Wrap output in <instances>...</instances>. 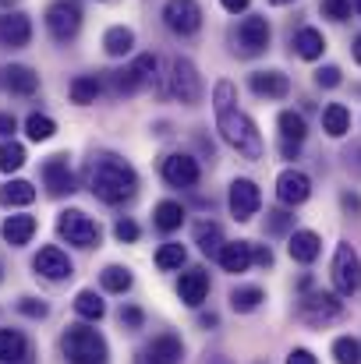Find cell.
<instances>
[{"instance_id":"obj_1","label":"cell","mask_w":361,"mask_h":364,"mask_svg":"<svg viewBox=\"0 0 361 364\" xmlns=\"http://www.w3.org/2000/svg\"><path fill=\"white\" fill-rule=\"evenodd\" d=\"M213 110H216V131L224 134V141L231 149H238L244 159H262V152H266L262 134H258L255 121L238 110V89H234V82H227V78L216 82V89H213Z\"/></svg>"},{"instance_id":"obj_2","label":"cell","mask_w":361,"mask_h":364,"mask_svg":"<svg viewBox=\"0 0 361 364\" xmlns=\"http://www.w3.org/2000/svg\"><path fill=\"white\" fill-rule=\"evenodd\" d=\"M89 188L103 205H120L127 198H135L138 191V173L131 170V163H124L120 156H103L93 173H89Z\"/></svg>"},{"instance_id":"obj_3","label":"cell","mask_w":361,"mask_h":364,"mask_svg":"<svg viewBox=\"0 0 361 364\" xmlns=\"http://www.w3.org/2000/svg\"><path fill=\"white\" fill-rule=\"evenodd\" d=\"M61 347H64V358L71 364H103L107 361V340H103L96 329H89V326H68Z\"/></svg>"},{"instance_id":"obj_4","label":"cell","mask_w":361,"mask_h":364,"mask_svg":"<svg viewBox=\"0 0 361 364\" xmlns=\"http://www.w3.org/2000/svg\"><path fill=\"white\" fill-rule=\"evenodd\" d=\"M57 234L68 244H75V247H96L100 237H103L100 223L93 216H85L82 209H64L57 216Z\"/></svg>"},{"instance_id":"obj_5","label":"cell","mask_w":361,"mask_h":364,"mask_svg":"<svg viewBox=\"0 0 361 364\" xmlns=\"http://www.w3.org/2000/svg\"><path fill=\"white\" fill-rule=\"evenodd\" d=\"M82 28V7L78 0H53L46 7V32L53 43H71Z\"/></svg>"},{"instance_id":"obj_6","label":"cell","mask_w":361,"mask_h":364,"mask_svg":"<svg viewBox=\"0 0 361 364\" xmlns=\"http://www.w3.org/2000/svg\"><path fill=\"white\" fill-rule=\"evenodd\" d=\"M110 75H114V92L117 96H135L156 78V53H138L127 68L110 71Z\"/></svg>"},{"instance_id":"obj_7","label":"cell","mask_w":361,"mask_h":364,"mask_svg":"<svg viewBox=\"0 0 361 364\" xmlns=\"http://www.w3.org/2000/svg\"><path fill=\"white\" fill-rule=\"evenodd\" d=\"M333 287L340 297H355L361 290V258L351 244H337L333 255Z\"/></svg>"},{"instance_id":"obj_8","label":"cell","mask_w":361,"mask_h":364,"mask_svg":"<svg viewBox=\"0 0 361 364\" xmlns=\"http://www.w3.org/2000/svg\"><path fill=\"white\" fill-rule=\"evenodd\" d=\"M170 92L184 103V107H195L202 100V75L199 68L188 60V57H177L170 64Z\"/></svg>"},{"instance_id":"obj_9","label":"cell","mask_w":361,"mask_h":364,"mask_svg":"<svg viewBox=\"0 0 361 364\" xmlns=\"http://www.w3.org/2000/svg\"><path fill=\"white\" fill-rule=\"evenodd\" d=\"M163 21L174 36H195L202 28V4L199 0H167Z\"/></svg>"},{"instance_id":"obj_10","label":"cell","mask_w":361,"mask_h":364,"mask_svg":"<svg viewBox=\"0 0 361 364\" xmlns=\"http://www.w3.org/2000/svg\"><path fill=\"white\" fill-rule=\"evenodd\" d=\"M269 39H273L269 21H266L262 14H248L238 25V36H234L238 46H234V50H238L241 57H258V53L269 50Z\"/></svg>"},{"instance_id":"obj_11","label":"cell","mask_w":361,"mask_h":364,"mask_svg":"<svg viewBox=\"0 0 361 364\" xmlns=\"http://www.w3.org/2000/svg\"><path fill=\"white\" fill-rule=\"evenodd\" d=\"M159 173H163V181L170 188H195L199 177H202V166L188 152H167L163 163H159Z\"/></svg>"},{"instance_id":"obj_12","label":"cell","mask_w":361,"mask_h":364,"mask_svg":"<svg viewBox=\"0 0 361 364\" xmlns=\"http://www.w3.org/2000/svg\"><path fill=\"white\" fill-rule=\"evenodd\" d=\"M340 315H344V304H340L337 294L315 290V294H308V297L301 301V318H305L308 326H330V322H337Z\"/></svg>"},{"instance_id":"obj_13","label":"cell","mask_w":361,"mask_h":364,"mask_svg":"<svg viewBox=\"0 0 361 364\" xmlns=\"http://www.w3.org/2000/svg\"><path fill=\"white\" fill-rule=\"evenodd\" d=\"M231 213H234V220L238 223H248V220H255L258 216V209H262V191H258V184L255 181H248V177H238L234 184H231Z\"/></svg>"},{"instance_id":"obj_14","label":"cell","mask_w":361,"mask_h":364,"mask_svg":"<svg viewBox=\"0 0 361 364\" xmlns=\"http://www.w3.org/2000/svg\"><path fill=\"white\" fill-rule=\"evenodd\" d=\"M32 43V18L25 11H7L0 18V46L4 50H21Z\"/></svg>"},{"instance_id":"obj_15","label":"cell","mask_w":361,"mask_h":364,"mask_svg":"<svg viewBox=\"0 0 361 364\" xmlns=\"http://www.w3.org/2000/svg\"><path fill=\"white\" fill-rule=\"evenodd\" d=\"M43 184H46V191H50L53 198H64V195L75 191V173H71L68 156H50V159L43 163Z\"/></svg>"},{"instance_id":"obj_16","label":"cell","mask_w":361,"mask_h":364,"mask_svg":"<svg viewBox=\"0 0 361 364\" xmlns=\"http://www.w3.org/2000/svg\"><path fill=\"white\" fill-rule=\"evenodd\" d=\"M308 195H312L308 173H301V170L291 166V170H283V173L276 177V198H280L283 205H305Z\"/></svg>"},{"instance_id":"obj_17","label":"cell","mask_w":361,"mask_h":364,"mask_svg":"<svg viewBox=\"0 0 361 364\" xmlns=\"http://www.w3.org/2000/svg\"><path fill=\"white\" fill-rule=\"evenodd\" d=\"M32 269H36L43 279L61 283V279H68V276H71V258H68L57 244H46V247L32 258Z\"/></svg>"},{"instance_id":"obj_18","label":"cell","mask_w":361,"mask_h":364,"mask_svg":"<svg viewBox=\"0 0 361 364\" xmlns=\"http://www.w3.org/2000/svg\"><path fill=\"white\" fill-rule=\"evenodd\" d=\"M0 85L11 92V96H36L39 92V75L25 64H11L0 71Z\"/></svg>"},{"instance_id":"obj_19","label":"cell","mask_w":361,"mask_h":364,"mask_svg":"<svg viewBox=\"0 0 361 364\" xmlns=\"http://www.w3.org/2000/svg\"><path fill=\"white\" fill-rule=\"evenodd\" d=\"M251 92L262 100H283L291 92V78L283 71H255L251 75Z\"/></svg>"},{"instance_id":"obj_20","label":"cell","mask_w":361,"mask_h":364,"mask_svg":"<svg viewBox=\"0 0 361 364\" xmlns=\"http://www.w3.org/2000/svg\"><path fill=\"white\" fill-rule=\"evenodd\" d=\"M177 294H181V301H184L188 308H199V304L206 301V294H209V276H206L202 269H188V272H181V279H177Z\"/></svg>"},{"instance_id":"obj_21","label":"cell","mask_w":361,"mask_h":364,"mask_svg":"<svg viewBox=\"0 0 361 364\" xmlns=\"http://www.w3.org/2000/svg\"><path fill=\"white\" fill-rule=\"evenodd\" d=\"M287 251H291L294 262L312 265V262L319 258V251H323V241H319V234H312V230H294L291 241H287Z\"/></svg>"},{"instance_id":"obj_22","label":"cell","mask_w":361,"mask_h":364,"mask_svg":"<svg viewBox=\"0 0 361 364\" xmlns=\"http://www.w3.org/2000/svg\"><path fill=\"white\" fill-rule=\"evenodd\" d=\"M220 265H224V272H248L251 269V241H227L220 247Z\"/></svg>"},{"instance_id":"obj_23","label":"cell","mask_w":361,"mask_h":364,"mask_svg":"<svg viewBox=\"0 0 361 364\" xmlns=\"http://www.w3.org/2000/svg\"><path fill=\"white\" fill-rule=\"evenodd\" d=\"M294 53H298L301 60H319V57L326 53V36H323L319 28H312V25L298 28V36H294Z\"/></svg>"},{"instance_id":"obj_24","label":"cell","mask_w":361,"mask_h":364,"mask_svg":"<svg viewBox=\"0 0 361 364\" xmlns=\"http://www.w3.org/2000/svg\"><path fill=\"white\" fill-rule=\"evenodd\" d=\"M32 234H36V216H7V220L0 223V237L11 244V247L28 244Z\"/></svg>"},{"instance_id":"obj_25","label":"cell","mask_w":361,"mask_h":364,"mask_svg":"<svg viewBox=\"0 0 361 364\" xmlns=\"http://www.w3.org/2000/svg\"><path fill=\"white\" fill-rule=\"evenodd\" d=\"M28 361V340L18 329H0V364Z\"/></svg>"},{"instance_id":"obj_26","label":"cell","mask_w":361,"mask_h":364,"mask_svg":"<svg viewBox=\"0 0 361 364\" xmlns=\"http://www.w3.org/2000/svg\"><path fill=\"white\" fill-rule=\"evenodd\" d=\"M145 354H149L152 361H159V364H177L181 358H184V347H181L177 336L163 333V336H156V340L145 347Z\"/></svg>"},{"instance_id":"obj_27","label":"cell","mask_w":361,"mask_h":364,"mask_svg":"<svg viewBox=\"0 0 361 364\" xmlns=\"http://www.w3.org/2000/svg\"><path fill=\"white\" fill-rule=\"evenodd\" d=\"M152 223L163 230V234H174V230H181V223H184V205L181 202H159L156 209H152Z\"/></svg>"},{"instance_id":"obj_28","label":"cell","mask_w":361,"mask_h":364,"mask_svg":"<svg viewBox=\"0 0 361 364\" xmlns=\"http://www.w3.org/2000/svg\"><path fill=\"white\" fill-rule=\"evenodd\" d=\"M323 131H326L330 138H344V134L351 131V110H347L344 103H330V107L323 110Z\"/></svg>"},{"instance_id":"obj_29","label":"cell","mask_w":361,"mask_h":364,"mask_svg":"<svg viewBox=\"0 0 361 364\" xmlns=\"http://www.w3.org/2000/svg\"><path fill=\"white\" fill-rule=\"evenodd\" d=\"M68 92H71V103L89 107V103H96V100H100L103 85H100V78H96V75H78V78L68 85Z\"/></svg>"},{"instance_id":"obj_30","label":"cell","mask_w":361,"mask_h":364,"mask_svg":"<svg viewBox=\"0 0 361 364\" xmlns=\"http://www.w3.org/2000/svg\"><path fill=\"white\" fill-rule=\"evenodd\" d=\"M36 202V188L28 181H7L0 184V205L14 209V205H32Z\"/></svg>"},{"instance_id":"obj_31","label":"cell","mask_w":361,"mask_h":364,"mask_svg":"<svg viewBox=\"0 0 361 364\" xmlns=\"http://www.w3.org/2000/svg\"><path fill=\"white\" fill-rule=\"evenodd\" d=\"M131 46H135V32H131L127 25H110V28H107V36H103V50H107L110 57H127Z\"/></svg>"},{"instance_id":"obj_32","label":"cell","mask_w":361,"mask_h":364,"mask_svg":"<svg viewBox=\"0 0 361 364\" xmlns=\"http://www.w3.org/2000/svg\"><path fill=\"white\" fill-rule=\"evenodd\" d=\"M75 311H78L85 322H100V318L107 315V304H103V297H100L96 290H78V294H75Z\"/></svg>"},{"instance_id":"obj_33","label":"cell","mask_w":361,"mask_h":364,"mask_svg":"<svg viewBox=\"0 0 361 364\" xmlns=\"http://www.w3.org/2000/svg\"><path fill=\"white\" fill-rule=\"evenodd\" d=\"M276 127H280V138L283 141H305L308 138V124L301 114H294V110H283L280 117H276Z\"/></svg>"},{"instance_id":"obj_34","label":"cell","mask_w":361,"mask_h":364,"mask_svg":"<svg viewBox=\"0 0 361 364\" xmlns=\"http://www.w3.org/2000/svg\"><path fill=\"white\" fill-rule=\"evenodd\" d=\"M25 145L21 141H14V138H4L0 141V173H14V170H21L25 166Z\"/></svg>"},{"instance_id":"obj_35","label":"cell","mask_w":361,"mask_h":364,"mask_svg":"<svg viewBox=\"0 0 361 364\" xmlns=\"http://www.w3.org/2000/svg\"><path fill=\"white\" fill-rule=\"evenodd\" d=\"M195 244H199V251L202 255H220V247H224V230L216 227V223H199L195 227Z\"/></svg>"},{"instance_id":"obj_36","label":"cell","mask_w":361,"mask_h":364,"mask_svg":"<svg viewBox=\"0 0 361 364\" xmlns=\"http://www.w3.org/2000/svg\"><path fill=\"white\" fill-rule=\"evenodd\" d=\"M25 131H28L32 141H50V138L57 134V121L46 117V114H28V117H25Z\"/></svg>"},{"instance_id":"obj_37","label":"cell","mask_w":361,"mask_h":364,"mask_svg":"<svg viewBox=\"0 0 361 364\" xmlns=\"http://www.w3.org/2000/svg\"><path fill=\"white\" fill-rule=\"evenodd\" d=\"M262 301H266V294H262L258 287H238V290L231 294V308H234V311H241V315L255 311Z\"/></svg>"},{"instance_id":"obj_38","label":"cell","mask_w":361,"mask_h":364,"mask_svg":"<svg viewBox=\"0 0 361 364\" xmlns=\"http://www.w3.org/2000/svg\"><path fill=\"white\" fill-rule=\"evenodd\" d=\"M100 279H103V290H110V294L131 290V272H127L124 265H107V269L100 272Z\"/></svg>"},{"instance_id":"obj_39","label":"cell","mask_w":361,"mask_h":364,"mask_svg":"<svg viewBox=\"0 0 361 364\" xmlns=\"http://www.w3.org/2000/svg\"><path fill=\"white\" fill-rule=\"evenodd\" d=\"M184 258H188V251H184V244H163L159 251H156V265L163 269V272H170V269H181L184 265Z\"/></svg>"},{"instance_id":"obj_40","label":"cell","mask_w":361,"mask_h":364,"mask_svg":"<svg viewBox=\"0 0 361 364\" xmlns=\"http://www.w3.org/2000/svg\"><path fill=\"white\" fill-rule=\"evenodd\" d=\"M333 358H337V364H361V343L355 336H340L333 343Z\"/></svg>"},{"instance_id":"obj_41","label":"cell","mask_w":361,"mask_h":364,"mask_svg":"<svg viewBox=\"0 0 361 364\" xmlns=\"http://www.w3.org/2000/svg\"><path fill=\"white\" fill-rule=\"evenodd\" d=\"M291 227H294V216H291V213H283V209L266 213V230H269V234H287Z\"/></svg>"},{"instance_id":"obj_42","label":"cell","mask_w":361,"mask_h":364,"mask_svg":"<svg viewBox=\"0 0 361 364\" xmlns=\"http://www.w3.org/2000/svg\"><path fill=\"white\" fill-rule=\"evenodd\" d=\"M351 7H355L351 0H323V4H319V11H323L326 18H333V21H347V18H351Z\"/></svg>"},{"instance_id":"obj_43","label":"cell","mask_w":361,"mask_h":364,"mask_svg":"<svg viewBox=\"0 0 361 364\" xmlns=\"http://www.w3.org/2000/svg\"><path fill=\"white\" fill-rule=\"evenodd\" d=\"M18 311H21L25 318H46V315H50V308H46L43 301H36V297H21V301H18Z\"/></svg>"},{"instance_id":"obj_44","label":"cell","mask_w":361,"mask_h":364,"mask_svg":"<svg viewBox=\"0 0 361 364\" xmlns=\"http://www.w3.org/2000/svg\"><path fill=\"white\" fill-rule=\"evenodd\" d=\"M114 234H117L120 244H135L138 237H142V230H138V223H135V220H117Z\"/></svg>"},{"instance_id":"obj_45","label":"cell","mask_w":361,"mask_h":364,"mask_svg":"<svg viewBox=\"0 0 361 364\" xmlns=\"http://www.w3.org/2000/svg\"><path fill=\"white\" fill-rule=\"evenodd\" d=\"M315 85H323V89H337V85H340V68H333V64L319 68V71H315Z\"/></svg>"},{"instance_id":"obj_46","label":"cell","mask_w":361,"mask_h":364,"mask_svg":"<svg viewBox=\"0 0 361 364\" xmlns=\"http://www.w3.org/2000/svg\"><path fill=\"white\" fill-rule=\"evenodd\" d=\"M251 262L262 265V269H269V265H273V251H269L266 244H251Z\"/></svg>"},{"instance_id":"obj_47","label":"cell","mask_w":361,"mask_h":364,"mask_svg":"<svg viewBox=\"0 0 361 364\" xmlns=\"http://www.w3.org/2000/svg\"><path fill=\"white\" fill-rule=\"evenodd\" d=\"M287 364H319V358H315L312 350H305V347H294V350L287 354Z\"/></svg>"},{"instance_id":"obj_48","label":"cell","mask_w":361,"mask_h":364,"mask_svg":"<svg viewBox=\"0 0 361 364\" xmlns=\"http://www.w3.org/2000/svg\"><path fill=\"white\" fill-rule=\"evenodd\" d=\"M120 322H124L127 329H138V326H142V311H138V308H120Z\"/></svg>"},{"instance_id":"obj_49","label":"cell","mask_w":361,"mask_h":364,"mask_svg":"<svg viewBox=\"0 0 361 364\" xmlns=\"http://www.w3.org/2000/svg\"><path fill=\"white\" fill-rule=\"evenodd\" d=\"M18 131V121H14V114H0V138H11Z\"/></svg>"},{"instance_id":"obj_50","label":"cell","mask_w":361,"mask_h":364,"mask_svg":"<svg viewBox=\"0 0 361 364\" xmlns=\"http://www.w3.org/2000/svg\"><path fill=\"white\" fill-rule=\"evenodd\" d=\"M280 152H283V159H298L301 141H283V138H280Z\"/></svg>"},{"instance_id":"obj_51","label":"cell","mask_w":361,"mask_h":364,"mask_svg":"<svg viewBox=\"0 0 361 364\" xmlns=\"http://www.w3.org/2000/svg\"><path fill=\"white\" fill-rule=\"evenodd\" d=\"M220 4H224V11L241 14V11H248V4H251V0H220Z\"/></svg>"},{"instance_id":"obj_52","label":"cell","mask_w":361,"mask_h":364,"mask_svg":"<svg viewBox=\"0 0 361 364\" xmlns=\"http://www.w3.org/2000/svg\"><path fill=\"white\" fill-rule=\"evenodd\" d=\"M344 209H355V213H358V209H361V198H358V195H344Z\"/></svg>"},{"instance_id":"obj_53","label":"cell","mask_w":361,"mask_h":364,"mask_svg":"<svg viewBox=\"0 0 361 364\" xmlns=\"http://www.w3.org/2000/svg\"><path fill=\"white\" fill-rule=\"evenodd\" d=\"M135 364H159V361H152V358H149V354H145V350H142V354H138V358H135Z\"/></svg>"},{"instance_id":"obj_54","label":"cell","mask_w":361,"mask_h":364,"mask_svg":"<svg viewBox=\"0 0 361 364\" xmlns=\"http://www.w3.org/2000/svg\"><path fill=\"white\" fill-rule=\"evenodd\" d=\"M351 50H355V60H358V64H361V36H358V39H355V46H351Z\"/></svg>"},{"instance_id":"obj_55","label":"cell","mask_w":361,"mask_h":364,"mask_svg":"<svg viewBox=\"0 0 361 364\" xmlns=\"http://www.w3.org/2000/svg\"><path fill=\"white\" fill-rule=\"evenodd\" d=\"M269 4H273V7H283V4H291V0H269Z\"/></svg>"},{"instance_id":"obj_56","label":"cell","mask_w":361,"mask_h":364,"mask_svg":"<svg viewBox=\"0 0 361 364\" xmlns=\"http://www.w3.org/2000/svg\"><path fill=\"white\" fill-rule=\"evenodd\" d=\"M355 4V11H358V18H361V0H351Z\"/></svg>"},{"instance_id":"obj_57","label":"cell","mask_w":361,"mask_h":364,"mask_svg":"<svg viewBox=\"0 0 361 364\" xmlns=\"http://www.w3.org/2000/svg\"><path fill=\"white\" fill-rule=\"evenodd\" d=\"M11 4H14V0H0V7H11Z\"/></svg>"},{"instance_id":"obj_58","label":"cell","mask_w":361,"mask_h":364,"mask_svg":"<svg viewBox=\"0 0 361 364\" xmlns=\"http://www.w3.org/2000/svg\"><path fill=\"white\" fill-rule=\"evenodd\" d=\"M0 279H4V269H0Z\"/></svg>"}]
</instances>
